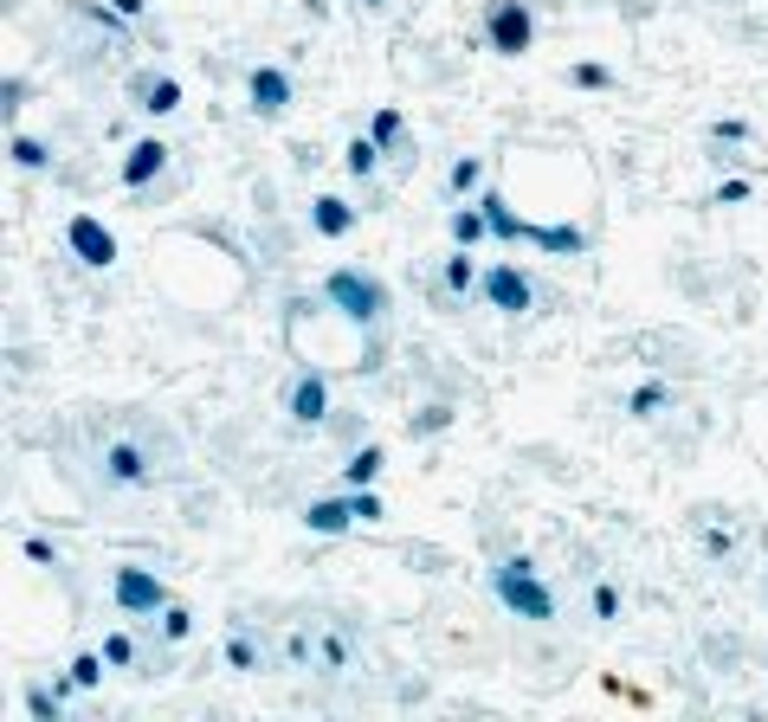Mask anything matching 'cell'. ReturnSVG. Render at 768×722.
<instances>
[{"mask_svg":"<svg viewBox=\"0 0 768 722\" xmlns=\"http://www.w3.org/2000/svg\"><path fill=\"white\" fill-rule=\"evenodd\" d=\"M278 658H284L291 671H304V678H349V671L362 665V646H355V632H349L343 619L304 613V619H291V626L278 632Z\"/></svg>","mask_w":768,"mask_h":722,"instance_id":"obj_1","label":"cell"},{"mask_svg":"<svg viewBox=\"0 0 768 722\" xmlns=\"http://www.w3.org/2000/svg\"><path fill=\"white\" fill-rule=\"evenodd\" d=\"M323 304L336 310V316H349L355 329H375L387 310H394V291H387V278H375V271L336 265V271H323Z\"/></svg>","mask_w":768,"mask_h":722,"instance_id":"obj_2","label":"cell"},{"mask_svg":"<svg viewBox=\"0 0 768 722\" xmlns=\"http://www.w3.org/2000/svg\"><path fill=\"white\" fill-rule=\"evenodd\" d=\"M491 594H498V607L510 619H530V626L556 619V594H549V580L537 574L530 555H504L498 568H491Z\"/></svg>","mask_w":768,"mask_h":722,"instance_id":"obj_3","label":"cell"},{"mask_svg":"<svg viewBox=\"0 0 768 722\" xmlns=\"http://www.w3.org/2000/svg\"><path fill=\"white\" fill-rule=\"evenodd\" d=\"M97 478L111 491H149L155 478H162V452H155L149 439H111L97 452Z\"/></svg>","mask_w":768,"mask_h":722,"instance_id":"obj_4","label":"cell"},{"mask_svg":"<svg viewBox=\"0 0 768 722\" xmlns=\"http://www.w3.org/2000/svg\"><path fill=\"white\" fill-rule=\"evenodd\" d=\"M111 600L123 619H155V613L168 607V580L155 568H136V562H116L111 568Z\"/></svg>","mask_w":768,"mask_h":722,"instance_id":"obj_5","label":"cell"},{"mask_svg":"<svg viewBox=\"0 0 768 722\" xmlns=\"http://www.w3.org/2000/svg\"><path fill=\"white\" fill-rule=\"evenodd\" d=\"M485 45H491L498 59H523V52L537 45L530 0H491V7H485Z\"/></svg>","mask_w":768,"mask_h":722,"instance_id":"obj_6","label":"cell"},{"mask_svg":"<svg viewBox=\"0 0 768 722\" xmlns=\"http://www.w3.org/2000/svg\"><path fill=\"white\" fill-rule=\"evenodd\" d=\"M291 104H298L291 65H252V72H246V111L259 116V123H278Z\"/></svg>","mask_w":768,"mask_h":722,"instance_id":"obj_7","label":"cell"},{"mask_svg":"<svg viewBox=\"0 0 768 722\" xmlns=\"http://www.w3.org/2000/svg\"><path fill=\"white\" fill-rule=\"evenodd\" d=\"M478 304L498 310V316H530L537 310V284H530V271H517V265H485Z\"/></svg>","mask_w":768,"mask_h":722,"instance_id":"obj_8","label":"cell"},{"mask_svg":"<svg viewBox=\"0 0 768 722\" xmlns=\"http://www.w3.org/2000/svg\"><path fill=\"white\" fill-rule=\"evenodd\" d=\"M65 252H72L84 271H111L123 259V245H116V232L97 220V213H72L65 220Z\"/></svg>","mask_w":768,"mask_h":722,"instance_id":"obj_9","label":"cell"},{"mask_svg":"<svg viewBox=\"0 0 768 722\" xmlns=\"http://www.w3.org/2000/svg\"><path fill=\"white\" fill-rule=\"evenodd\" d=\"M168 143H162V136H136V143H129V149H123V161H116V188L123 193H149L155 181H162V175H168Z\"/></svg>","mask_w":768,"mask_h":722,"instance_id":"obj_10","label":"cell"},{"mask_svg":"<svg viewBox=\"0 0 768 722\" xmlns=\"http://www.w3.org/2000/svg\"><path fill=\"white\" fill-rule=\"evenodd\" d=\"M284 414H291V426H323L330 419V375L304 368L291 380V394H284Z\"/></svg>","mask_w":768,"mask_h":722,"instance_id":"obj_11","label":"cell"},{"mask_svg":"<svg viewBox=\"0 0 768 722\" xmlns=\"http://www.w3.org/2000/svg\"><path fill=\"white\" fill-rule=\"evenodd\" d=\"M129 97H136V111H143V116L162 123V116L181 111V77H175V72H143L136 84H129Z\"/></svg>","mask_w":768,"mask_h":722,"instance_id":"obj_12","label":"cell"},{"mask_svg":"<svg viewBox=\"0 0 768 722\" xmlns=\"http://www.w3.org/2000/svg\"><path fill=\"white\" fill-rule=\"evenodd\" d=\"M220 665H227V671H239V678H259V671L271 665V646L252 632V626H232L227 639H220Z\"/></svg>","mask_w":768,"mask_h":722,"instance_id":"obj_13","label":"cell"},{"mask_svg":"<svg viewBox=\"0 0 768 722\" xmlns=\"http://www.w3.org/2000/svg\"><path fill=\"white\" fill-rule=\"evenodd\" d=\"M478 278H485V271H478V252H471V245H453V252L439 259V291H446L453 304H471V297H478Z\"/></svg>","mask_w":768,"mask_h":722,"instance_id":"obj_14","label":"cell"},{"mask_svg":"<svg viewBox=\"0 0 768 722\" xmlns=\"http://www.w3.org/2000/svg\"><path fill=\"white\" fill-rule=\"evenodd\" d=\"M310 227H316V239H349V232L362 227V207L343 200V193H316L310 200Z\"/></svg>","mask_w":768,"mask_h":722,"instance_id":"obj_15","label":"cell"},{"mask_svg":"<svg viewBox=\"0 0 768 722\" xmlns=\"http://www.w3.org/2000/svg\"><path fill=\"white\" fill-rule=\"evenodd\" d=\"M298 523H304L310 535H349L355 530V503H349V496H310Z\"/></svg>","mask_w":768,"mask_h":722,"instance_id":"obj_16","label":"cell"},{"mask_svg":"<svg viewBox=\"0 0 768 722\" xmlns=\"http://www.w3.org/2000/svg\"><path fill=\"white\" fill-rule=\"evenodd\" d=\"M478 207H485V220H491V239H510V245H523V232H530V220L504 200L498 188H485L478 193Z\"/></svg>","mask_w":768,"mask_h":722,"instance_id":"obj_17","label":"cell"},{"mask_svg":"<svg viewBox=\"0 0 768 722\" xmlns=\"http://www.w3.org/2000/svg\"><path fill=\"white\" fill-rule=\"evenodd\" d=\"M446 232H453V245H471V252H478V245L491 239V220H485L478 200H459V207L446 213Z\"/></svg>","mask_w":768,"mask_h":722,"instance_id":"obj_18","label":"cell"},{"mask_svg":"<svg viewBox=\"0 0 768 722\" xmlns=\"http://www.w3.org/2000/svg\"><path fill=\"white\" fill-rule=\"evenodd\" d=\"M382 471H387L382 446H355V452L343 458V491H369V484H382Z\"/></svg>","mask_w":768,"mask_h":722,"instance_id":"obj_19","label":"cell"},{"mask_svg":"<svg viewBox=\"0 0 768 722\" xmlns=\"http://www.w3.org/2000/svg\"><path fill=\"white\" fill-rule=\"evenodd\" d=\"M72 697H77V690L65 684V678H59V684H27V716H33V722H59Z\"/></svg>","mask_w":768,"mask_h":722,"instance_id":"obj_20","label":"cell"},{"mask_svg":"<svg viewBox=\"0 0 768 722\" xmlns=\"http://www.w3.org/2000/svg\"><path fill=\"white\" fill-rule=\"evenodd\" d=\"M446 193H453V200H478V193H485V155H453Z\"/></svg>","mask_w":768,"mask_h":722,"instance_id":"obj_21","label":"cell"},{"mask_svg":"<svg viewBox=\"0 0 768 722\" xmlns=\"http://www.w3.org/2000/svg\"><path fill=\"white\" fill-rule=\"evenodd\" d=\"M104 678H111V658H104L97 646H91V651H77L72 665H65V684H72L77 697H91V690L104 684Z\"/></svg>","mask_w":768,"mask_h":722,"instance_id":"obj_22","label":"cell"},{"mask_svg":"<svg viewBox=\"0 0 768 722\" xmlns=\"http://www.w3.org/2000/svg\"><path fill=\"white\" fill-rule=\"evenodd\" d=\"M7 155H13L20 175H45V168H52V143H39V136H27V129L7 136Z\"/></svg>","mask_w":768,"mask_h":722,"instance_id":"obj_23","label":"cell"},{"mask_svg":"<svg viewBox=\"0 0 768 722\" xmlns=\"http://www.w3.org/2000/svg\"><path fill=\"white\" fill-rule=\"evenodd\" d=\"M382 143H375V136H369V129H362V136H349V149H343V168L349 175H355V181H375V168H382Z\"/></svg>","mask_w":768,"mask_h":722,"instance_id":"obj_24","label":"cell"},{"mask_svg":"<svg viewBox=\"0 0 768 722\" xmlns=\"http://www.w3.org/2000/svg\"><path fill=\"white\" fill-rule=\"evenodd\" d=\"M97 651L111 658V671H143V646H136V632H123V626H116V632H104V639H97ZM143 678H149V671H143Z\"/></svg>","mask_w":768,"mask_h":722,"instance_id":"obj_25","label":"cell"},{"mask_svg":"<svg viewBox=\"0 0 768 722\" xmlns=\"http://www.w3.org/2000/svg\"><path fill=\"white\" fill-rule=\"evenodd\" d=\"M665 407H672V387H665V380H640V387L626 394V414L633 419H658Z\"/></svg>","mask_w":768,"mask_h":722,"instance_id":"obj_26","label":"cell"},{"mask_svg":"<svg viewBox=\"0 0 768 722\" xmlns=\"http://www.w3.org/2000/svg\"><path fill=\"white\" fill-rule=\"evenodd\" d=\"M369 136H375L387 155H394L401 143H407V116L394 111V104H375V116H369Z\"/></svg>","mask_w":768,"mask_h":722,"instance_id":"obj_27","label":"cell"},{"mask_svg":"<svg viewBox=\"0 0 768 722\" xmlns=\"http://www.w3.org/2000/svg\"><path fill=\"white\" fill-rule=\"evenodd\" d=\"M569 91H614V65H601V59H575L569 72H562Z\"/></svg>","mask_w":768,"mask_h":722,"instance_id":"obj_28","label":"cell"},{"mask_svg":"<svg viewBox=\"0 0 768 722\" xmlns=\"http://www.w3.org/2000/svg\"><path fill=\"white\" fill-rule=\"evenodd\" d=\"M704 136H710V149H743V143L756 136V123H749V116H710Z\"/></svg>","mask_w":768,"mask_h":722,"instance_id":"obj_29","label":"cell"},{"mask_svg":"<svg viewBox=\"0 0 768 722\" xmlns=\"http://www.w3.org/2000/svg\"><path fill=\"white\" fill-rule=\"evenodd\" d=\"M155 632H162V646H181V639L194 632V613L181 607V600H168V607L155 613Z\"/></svg>","mask_w":768,"mask_h":722,"instance_id":"obj_30","label":"cell"},{"mask_svg":"<svg viewBox=\"0 0 768 722\" xmlns=\"http://www.w3.org/2000/svg\"><path fill=\"white\" fill-rule=\"evenodd\" d=\"M620 607H626V594H620V580H594V619L601 626H614Z\"/></svg>","mask_w":768,"mask_h":722,"instance_id":"obj_31","label":"cell"},{"mask_svg":"<svg viewBox=\"0 0 768 722\" xmlns=\"http://www.w3.org/2000/svg\"><path fill=\"white\" fill-rule=\"evenodd\" d=\"M446 426H453V407H421V414L407 419L414 439H433V432H446Z\"/></svg>","mask_w":768,"mask_h":722,"instance_id":"obj_32","label":"cell"},{"mask_svg":"<svg viewBox=\"0 0 768 722\" xmlns=\"http://www.w3.org/2000/svg\"><path fill=\"white\" fill-rule=\"evenodd\" d=\"M749 200H756V188H749L743 175H736V181H717V188H710V207H749Z\"/></svg>","mask_w":768,"mask_h":722,"instance_id":"obj_33","label":"cell"},{"mask_svg":"<svg viewBox=\"0 0 768 722\" xmlns=\"http://www.w3.org/2000/svg\"><path fill=\"white\" fill-rule=\"evenodd\" d=\"M349 503H355V523H382L387 516V503H382L375 484H369V491H349Z\"/></svg>","mask_w":768,"mask_h":722,"instance_id":"obj_34","label":"cell"},{"mask_svg":"<svg viewBox=\"0 0 768 722\" xmlns=\"http://www.w3.org/2000/svg\"><path fill=\"white\" fill-rule=\"evenodd\" d=\"M20 548H27V562H33V568H59V548H52L45 535H27Z\"/></svg>","mask_w":768,"mask_h":722,"instance_id":"obj_35","label":"cell"},{"mask_svg":"<svg viewBox=\"0 0 768 722\" xmlns=\"http://www.w3.org/2000/svg\"><path fill=\"white\" fill-rule=\"evenodd\" d=\"M27 97H33V77H7V84H0V104H7V116L20 111Z\"/></svg>","mask_w":768,"mask_h":722,"instance_id":"obj_36","label":"cell"},{"mask_svg":"<svg viewBox=\"0 0 768 722\" xmlns=\"http://www.w3.org/2000/svg\"><path fill=\"white\" fill-rule=\"evenodd\" d=\"M730 548H736L730 530H704V555H710V562H730Z\"/></svg>","mask_w":768,"mask_h":722,"instance_id":"obj_37","label":"cell"},{"mask_svg":"<svg viewBox=\"0 0 768 722\" xmlns=\"http://www.w3.org/2000/svg\"><path fill=\"white\" fill-rule=\"evenodd\" d=\"M111 13H116V20H143V13H149V0H111Z\"/></svg>","mask_w":768,"mask_h":722,"instance_id":"obj_38","label":"cell"},{"mask_svg":"<svg viewBox=\"0 0 768 722\" xmlns=\"http://www.w3.org/2000/svg\"><path fill=\"white\" fill-rule=\"evenodd\" d=\"M382 7H387V0H362V13H382Z\"/></svg>","mask_w":768,"mask_h":722,"instance_id":"obj_39","label":"cell"}]
</instances>
